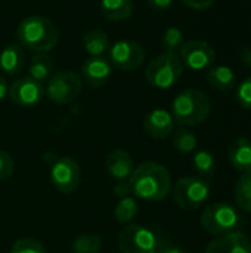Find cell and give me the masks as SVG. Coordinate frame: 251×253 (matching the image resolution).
Listing matches in <instances>:
<instances>
[{"label":"cell","instance_id":"obj_32","mask_svg":"<svg viewBox=\"0 0 251 253\" xmlns=\"http://www.w3.org/2000/svg\"><path fill=\"white\" fill-rule=\"evenodd\" d=\"M180 1L194 10H206L215 3V0H180Z\"/></svg>","mask_w":251,"mask_h":253},{"label":"cell","instance_id":"obj_20","mask_svg":"<svg viewBox=\"0 0 251 253\" xmlns=\"http://www.w3.org/2000/svg\"><path fill=\"white\" fill-rule=\"evenodd\" d=\"M101 13L111 22L126 21L133 13V0H101Z\"/></svg>","mask_w":251,"mask_h":253},{"label":"cell","instance_id":"obj_25","mask_svg":"<svg viewBox=\"0 0 251 253\" xmlns=\"http://www.w3.org/2000/svg\"><path fill=\"white\" fill-rule=\"evenodd\" d=\"M138 213V203L133 197H121L114 209V218L118 224H129Z\"/></svg>","mask_w":251,"mask_h":253},{"label":"cell","instance_id":"obj_8","mask_svg":"<svg viewBox=\"0 0 251 253\" xmlns=\"http://www.w3.org/2000/svg\"><path fill=\"white\" fill-rule=\"evenodd\" d=\"M81 87H83L81 77L75 71L64 70L50 76L44 93L52 102L58 105H67L74 102L80 96Z\"/></svg>","mask_w":251,"mask_h":253},{"label":"cell","instance_id":"obj_16","mask_svg":"<svg viewBox=\"0 0 251 253\" xmlns=\"http://www.w3.org/2000/svg\"><path fill=\"white\" fill-rule=\"evenodd\" d=\"M105 169L117 182H123L129 181V178L132 176L135 170V162L127 151L115 148L107 154Z\"/></svg>","mask_w":251,"mask_h":253},{"label":"cell","instance_id":"obj_36","mask_svg":"<svg viewBox=\"0 0 251 253\" xmlns=\"http://www.w3.org/2000/svg\"><path fill=\"white\" fill-rule=\"evenodd\" d=\"M7 92H9L7 82H6V79L3 76H0V101L7 96Z\"/></svg>","mask_w":251,"mask_h":253},{"label":"cell","instance_id":"obj_2","mask_svg":"<svg viewBox=\"0 0 251 253\" xmlns=\"http://www.w3.org/2000/svg\"><path fill=\"white\" fill-rule=\"evenodd\" d=\"M18 44L36 53H47L59 42L55 24L44 16L31 15L22 19L16 30Z\"/></svg>","mask_w":251,"mask_h":253},{"label":"cell","instance_id":"obj_1","mask_svg":"<svg viewBox=\"0 0 251 253\" xmlns=\"http://www.w3.org/2000/svg\"><path fill=\"white\" fill-rule=\"evenodd\" d=\"M172 184L169 169L157 162L141 163L129 178L132 194L146 202L164 200L170 194Z\"/></svg>","mask_w":251,"mask_h":253},{"label":"cell","instance_id":"obj_35","mask_svg":"<svg viewBox=\"0 0 251 253\" xmlns=\"http://www.w3.org/2000/svg\"><path fill=\"white\" fill-rule=\"evenodd\" d=\"M240 59L244 65L251 67V46H247L240 50Z\"/></svg>","mask_w":251,"mask_h":253},{"label":"cell","instance_id":"obj_23","mask_svg":"<svg viewBox=\"0 0 251 253\" xmlns=\"http://www.w3.org/2000/svg\"><path fill=\"white\" fill-rule=\"evenodd\" d=\"M235 203L241 211L251 212V169L243 172L235 184Z\"/></svg>","mask_w":251,"mask_h":253},{"label":"cell","instance_id":"obj_27","mask_svg":"<svg viewBox=\"0 0 251 253\" xmlns=\"http://www.w3.org/2000/svg\"><path fill=\"white\" fill-rule=\"evenodd\" d=\"M185 40H183V33L180 28L178 27H169L164 34H163V39H161V46H163V50L167 52V53H178L179 55V50L180 47L183 46Z\"/></svg>","mask_w":251,"mask_h":253},{"label":"cell","instance_id":"obj_29","mask_svg":"<svg viewBox=\"0 0 251 253\" xmlns=\"http://www.w3.org/2000/svg\"><path fill=\"white\" fill-rule=\"evenodd\" d=\"M10 253H46L44 252V248L34 239H28V237H22V239H18L12 249Z\"/></svg>","mask_w":251,"mask_h":253},{"label":"cell","instance_id":"obj_9","mask_svg":"<svg viewBox=\"0 0 251 253\" xmlns=\"http://www.w3.org/2000/svg\"><path fill=\"white\" fill-rule=\"evenodd\" d=\"M145 49L139 42L135 40H120L111 44L108 50V61L123 70V71H135L145 61Z\"/></svg>","mask_w":251,"mask_h":253},{"label":"cell","instance_id":"obj_21","mask_svg":"<svg viewBox=\"0 0 251 253\" xmlns=\"http://www.w3.org/2000/svg\"><path fill=\"white\" fill-rule=\"evenodd\" d=\"M83 44H84L86 52L90 56H104L105 53H108V50L111 47V42H109L108 34L99 28L84 33Z\"/></svg>","mask_w":251,"mask_h":253},{"label":"cell","instance_id":"obj_14","mask_svg":"<svg viewBox=\"0 0 251 253\" xmlns=\"http://www.w3.org/2000/svg\"><path fill=\"white\" fill-rule=\"evenodd\" d=\"M204 253H251V240L247 234L234 231L210 242Z\"/></svg>","mask_w":251,"mask_h":253},{"label":"cell","instance_id":"obj_31","mask_svg":"<svg viewBox=\"0 0 251 253\" xmlns=\"http://www.w3.org/2000/svg\"><path fill=\"white\" fill-rule=\"evenodd\" d=\"M15 172V162L12 156L0 150V181L10 178Z\"/></svg>","mask_w":251,"mask_h":253},{"label":"cell","instance_id":"obj_33","mask_svg":"<svg viewBox=\"0 0 251 253\" xmlns=\"http://www.w3.org/2000/svg\"><path fill=\"white\" fill-rule=\"evenodd\" d=\"M146 1H148V6L155 12L167 10L173 3V0H146Z\"/></svg>","mask_w":251,"mask_h":253},{"label":"cell","instance_id":"obj_18","mask_svg":"<svg viewBox=\"0 0 251 253\" xmlns=\"http://www.w3.org/2000/svg\"><path fill=\"white\" fill-rule=\"evenodd\" d=\"M228 159L234 169L240 172H246L251 169V141L249 138H237L229 150H228Z\"/></svg>","mask_w":251,"mask_h":253},{"label":"cell","instance_id":"obj_10","mask_svg":"<svg viewBox=\"0 0 251 253\" xmlns=\"http://www.w3.org/2000/svg\"><path fill=\"white\" fill-rule=\"evenodd\" d=\"M80 179V166L71 157H59L50 168V182L62 194H68L77 190Z\"/></svg>","mask_w":251,"mask_h":253},{"label":"cell","instance_id":"obj_11","mask_svg":"<svg viewBox=\"0 0 251 253\" xmlns=\"http://www.w3.org/2000/svg\"><path fill=\"white\" fill-rule=\"evenodd\" d=\"M179 58L183 65L194 71H203L210 68L216 61V50L203 40L185 42L179 50Z\"/></svg>","mask_w":251,"mask_h":253},{"label":"cell","instance_id":"obj_19","mask_svg":"<svg viewBox=\"0 0 251 253\" xmlns=\"http://www.w3.org/2000/svg\"><path fill=\"white\" fill-rule=\"evenodd\" d=\"M207 82L209 84L223 93L232 92L237 86V76L228 65H217L210 67L207 73Z\"/></svg>","mask_w":251,"mask_h":253},{"label":"cell","instance_id":"obj_17","mask_svg":"<svg viewBox=\"0 0 251 253\" xmlns=\"http://www.w3.org/2000/svg\"><path fill=\"white\" fill-rule=\"evenodd\" d=\"M25 52L22 46L12 43L4 46V49L0 52V68L7 76H16L19 74L25 67Z\"/></svg>","mask_w":251,"mask_h":253},{"label":"cell","instance_id":"obj_7","mask_svg":"<svg viewBox=\"0 0 251 253\" xmlns=\"http://www.w3.org/2000/svg\"><path fill=\"white\" fill-rule=\"evenodd\" d=\"M118 248L123 253H158L166 245L146 227L130 224L118 233Z\"/></svg>","mask_w":251,"mask_h":253},{"label":"cell","instance_id":"obj_26","mask_svg":"<svg viewBox=\"0 0 251 253\" xmlns=\"http://www.w3.org/2000/svg\"><path fill=\"white\" fill-rule=\"evenodd\" d=\"M197 144L198 141H197L195 133L186 127L178 129L173 135V147L179 153H183V154L192 153L197 148Z\"/></svg>","mask_w":251,"mask_h":253},{"label":"cell","instance_id":"obj_28","mask_svg":"<svg viewBox=\"0 0 251 253\" xmlns=\"http://www.w3.org/2000/svg\"><path fill=\"white\" fill-rule=\"evenodd\" d=\"M102 248V239L98 234H81L72 242L74 253H98Z\"/></svg>","mask_w":251,"mask_h":253},{"label":"cell","instance_id":"obj_12","mask_svg":"<svg viewBox=\"0 0 251 253\" xmlns=\"http://www.w3.org/2000/svg\"><path fill=\"white\" fill-rule=\"evenodd\" d=\"M7 95L19 107H33L41 101L44 89L40 82L27 76L13 80V83L9 86Z\"/></svg>","mask_w":251,"mask_h":253},{"label":"cell","instance_id":"obj_3","mask_svg":"<svg viewBox=\"0 0 251 253\" xmlns=\"http://www.w3.org/2000/svg\"><path fill=\"white\" fill-rule=\"evenodd\" d=\"M212 113L207 93L200 89H185L176 95L172 104V116L180 126H197L204 123Z\"/></svg>","mask_w":251,"mask_h":253},{"label":"cell","instance_id":"obj_6","mask_svg":"<svg viewBox=\"0 0 251 253\" xmlns=\"http://www.w3.org/2000/svg\"><path fill=\"white\" fill-rule=\"evenodd\" d=\"M183 73V64L178 53L163 52L154 58L145 70L146 82L157 89H170Z\"/></svg>","mask_w":251,"mask_h":253},{"label":"cell","instance_id":"obj_37","mask_svg":"<svg viewBox=\"0 0 251 253\" xmlns=\"http://www.w3.org/2000/svg\"><path fill=\"white\" fill-rule=\"evenodd\" d=\"M158 253H188V252H186V251H183V249H180V248L170 246V245H167V243H166Z\"/></svg>","mask_w":251,"mask_h":253},{"label":"cell","instance_id":"obj_4","mask_svg":"<svg viewBox=\"0 0 251 253\" xmlns=\"http://www.w3.org/2000/svg\"><path fill=\"white\" fill-rule=\"evenodd\" d=\"M200 222L209 234L219 237L238 231V227L241 225V216L232 205L217 202L204 208Z\"/></svg>","mask_w":251,"mask_h":253},{"label":"cell","instance_id":"obj_15","mask_svg":"<svg viewBox=\"0 0 251 253\" xmlns=\"http://www.w3.org/2000/svg\"><path fill=\"white\" fill-rule=\"evenodd\" d=\"M81 74L87 86L102 87L111 77V62L105 56H89L81 67Z\"/></svg>","mask_w":251,"mask_h":253},{"label":"cell","instance_id":"obj_5","mask_svg":"<svg viewBox=\"0 0 251 253\" xmlns=\"http://www.w3.org/2000/svg\"><path fill=\"white\" fill-rule=\"evenodd\" d=\"M210 184L200 176H183L172 184L173 202L185 211H195L210 197Z\"/></svg>","mask_w":251,"mask_h":253},{"label":"cell","instance_id":"obj_34","mask_svg":"<svg viewBox=\"0 0 251 253\" xmlns=\"http://www.w3.org/2000/svg\"><path fill=\"white\" fill-rule=\"evenodd\" d=\"M115 194L121 199V197H126L129 194H132L130 191V185H129V181H123V182H117L115 185Z\"/></svg>","mask_w":251,"mask_h":253},{"label":"cell","instance_id":"obj_30","mask_svg":"<svg viewBox=\"0 0 251 253\" xmlns=\"http://www.w3.org/2000/svg\"><path fill=\"white\" fill-rule=\"evenodd\" d=\"M235 98L243 108L251 110V77L240 83V86L237 87Z\"/></svg>","mask_w":251,"mask_h":253},{"label":"cell","instance_id":"obj_22","mask_svg":"<svg viewBox=\"0 0 251 253\" xmlns=\"http://www.w3.org/2000/svg\"><path fill=\"white\" fill-rule=\"evenodd\" d=\"M52 70H53V61L46 53H36L30 61V67H28L30 77L40 83L50 79Z\"/></svg>","mask_w":251,"mask_h":253},{"label":"cell","instance_id":"obj_13","mask_svg":"<svg viewBox=\"0 0 251 253\" xmlns=\"http://www.w3.org/2000/svg\"><path fill=\"white\" fill-rule=\"evenodd\" d=\"M175 119L172 113L163 108H155L146 114L143 119V130L149 138L154 139H166L173 133Z\"/></svg>","mask_w":251,"mask_h":253},{"label":"cell","instance_id":"obj_24","mask_svg":"<svg viewBox=\"0 0 251 253\" xmlns=\"http://www.w3.org/2000/svg\"><path fill=\"white\" fill-rule=\"evenodd\" d=\"M192 166H194L195 172L200 175V178H203V179H210L216 173V159L207 150H198L194 154Z\"/></svg>","mask_w":251,"mask_h":253}]
</instances>
